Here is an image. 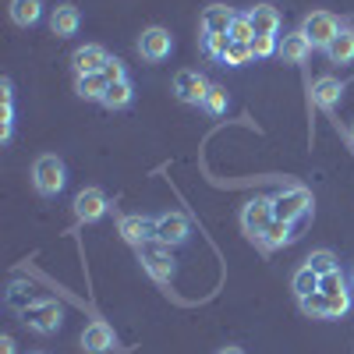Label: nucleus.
<instances>
[{"mask_svg":"<svg viewBox=\"0 0 354 354\" xmlns=\"http://www.w3.org/2000/svg\"><path fill=\"white\" fill-rule=\"evenodd\" d=\"M298 234H294V223H287V220H273L270 227H266V234L259 238V245L266 248V252H277V248H283V245H290Z\"/></svg>","mask_w":354,"mask_h":354,"instance_id":"20","label":"nucleus"},{"mask_svg":"<svg viewBox=\"0 0 354 354\" xmlns=\"http://www.w3.org/2000/svg\"><path fill=\"white\" fill-rule=\"evenodd\" d=\"M78 25H82V11H78L75 4H57V8L50 11V32H53L57 39L75 36Z\"/></svg>","mask_w":354,"mask_h":354,"instance_id":"13","label":"nucleus"},{"mask_svg":"<svg viewBox=\"0 0 354 354\" xmlns=\"http://www.w3.org/2000/svg\"><path fill=\"white\" fill-rule=\"evenodd\" d=\"M277 220V209H273V198H266V195H255V198H248L245 202V209H241V227H245V234L248 238H262L266 234V227H270Z\"/></svg>","mask_w":354,"mask_h":354,"instance_id":"7","label":"nucleus"},{"mask_svg":"<svg viewBox=\"0 0 354 354\" xmlns=\"http://www.w3.org/2000/svg\"><path fill=\"white\" fill-rule=\"evenodd\" d=\"M273 209H277V220H287V223H301L312 216V192L308 188H280L273 195Z\"/></svg>","mask_w":354,"mask_h":354,"instance_id":"3","label":"nucleus"},{"mask_svg":"<svg viewBox=\"0 0 354 354\" xmlns=\"http://www.w3.org/2000/svg\"><path fill=\"white\" fill-rule=\"evenodd\" d=\"M312 43H308V36L301 32H287L283 39H280V61H287V64H305L308 57H312Z\"/></svg>","mask_w":354,"mask_h":354,"instance_id":"16","label":"nucleus"},{"mask_svg":"<svg viewBox=\"0 0 354 354\" xmlns=\"http://www.w3.org/2000/svg\"><path fill=\"white\" fill-rule=\"evenodd\" d=\"M344 287H347V280H344L340 270H333V273H326V277H319V290H322V294H337V290H344Z\"/></svg>","mask_w":354,"mask_h":354,"instance_id":"33","label":"nucleus"},{"mask_svg":"<svg viewBox=\"0 0 354 354\" xmlns=\"http://www.w3.org/2000/svg\"><path fill=\"white\" fill-rule=\"evenodd\" d=\"M227 88L223 85H209V93H205V100H202V110L205 113H213V117H220L223 110H227Z\"/></svg>","mask_w":354,"mask_h":354,"instance_id":"29","label":"nucleus"},{"mask_svg":"<svg viewBox=\"0 0 354 354\" xmlns=\"http://www.w3.org/2000/svg\"><path fill=\"white\" fill-rule=\"evenodd\" d=\"M227 39H230V36H202V50L209 53V57H216V61H220V53H223Z\"/></svg>","mask_w":354,"mask_h":354,"instance_id":"35","label":"nucleus"},{"mask_svg":"<svg viewBox=\"0 0 354 354\" xmlns=\"http://www.w3.org/2000/svg\"><path fill=\"white\" fill-rule=\"evenodd\" d=\"M248 21H252V28H255V36H277L280 32V11L273 8V4H255L252 11H248Z\"/></svg>","mask_w":354,"mask_h":354,"instance_id":"17","label":"nucleus"},{"mask_svg":"<svg viewBox=\"0 0 354 354\" xmlns=\"http://www.w3.org/2000/svg\"><path fill=\"white\" fill-rule=\"evenodd\" d=\"M205 93H209V82H205L198 71L185 68V71H177L174 75V96L181 100V103H192V106H202Z\"/></svg>","mask_w":354,"mask_h":354,"instance_id":"10","label":"nucleus"},{"mask_svg":"<svg viewBox=\"0 0 354 354\" xmlns=\"http://www.w3.org/2000/svg\"><path fill=\"white\" fill-rule=\"evenodd\" d=\"M227 36H230L234 43H252V39H255V28H252L248 15H238V18H234V25H230Z\"/></svg>","mask_w":354,"mask_h":354,"instance_id":"31","label":"nucleus"},{"mask_svg":"<svg viewBox=\"0 0 354 354\" xmlns=\"http://www.w3.org/2000/svg\"><path fill=\"white\" fill-rule=\"evenodd\" d=\"M106 61H110V53H106L103 46H96V43L78 46V50L71 53V68H75L78 75H100Z\"/></svg>","mask_w":354,"mask_h":354,"instance_id":"12","label":"nucleus"},{"mask_svg":"<svg viewBox=\"0 0 354 354\" xmlns=\"http://www.w3.org/2000/svg\"><path fill=\"white\" fill-rule=\"evenodd\" d=\"M100 75H103V78H106L110 85H113V82H124V78H128V71H124V61H117V57H110V61L103 64V71H100Z\"/></svg>","mask_w":354,"mask_h":354,"instance_id":"34","label":"nucleus"},{"mask_svg":"<svg viewBox=\"0 0 354 354\" xmlns=\"http://www.w3.org/2000/svg\"><path fill=\"white\" fill-rule=\"evenodd\" d=\"M117 230H121V238L128 241V245H145L153 238V220H145V216H121L117 220Z\"/></svg>","mask_w":354,"mask_h":354,"instance_id":"18","label":"nucleus"},{"mask_svg":"<svg viewBox=\"0 0 354 354\" xmlns=\"http://www.w3.org/2000/svg\"><path fill=\"white\" fill-rule=\"evenodd\" d=\"M312 100H315V106H322V110H337V103L344 100V82H340L337 75H322V78L312 85Z\"/></svg>","mask_w":354,"mask_h":354,"instance_id":"15","label":"nucleus"},{"mask_svg":"<svg viewBox=\"0 0 354 354\" xmlns=\"http://www.w3.org/2000/svg\"><path fill=\"white\" fill-rule=\"evenodd\" d=\"M68 185V167L64 160L57 156V153H43L36 156L32 163V188L43 195V198H53V195H61Z\"/></svg>","mask_w":354,"mask_h":354,"instance_id":"1","label":"nucleus"},{"mask_svg":"<svg viewBox=\"0 0 354 354\" xmlns=\"http://www.w3.org/2000/svg\"><path fill=\"white\" fill-rule=\"evenodd\" d=\"M234 18H238V15H234L227 4H209V8L202 11V21H198L202 25V36H227Z\"/></svg>","mask_w":354,"mask_h":354,"instance_id":"14","label":"nucleus"},{"mask_svg":"<svg viewBox=\"0 0 354 354\" xmlns=\"http://www.w3.org/2000/svg\"><path fill=\"white\" fill-rule=\"evenodd\" d=\"M0 354H15V337H0Z\"/></svg>","mask_w":354,"mask_h":354,"instance_id":"36","label":"nucleus"},{"mask_svg":"<svg viewBox=\"0 0 354 354\" xmlns=\"http://www.w3.org/2000/svg\"><path fill=\"white\" fill-rule=\"evenodd\" d=\"M340 28H344V25H340L337 15H330V11H308L305 21H301V32L308 36V43H312L315 50H326V46L337 39Z\"/></svg>","mask_w":354,"mask_h":354,"instance_id":"6","label":"nucleus"},{"mask_svg":"<svg viewBox=\"0 0 354 354\" xmlns=\"http://www.w3.org/2000/svg\"><path fill=\"white\" fill-rule=\"evenodd\" d=\"M326 57H330V64H351L354 61V28L351 25H344L337 32V39L326 46Z\"/></svg>","mask_w":354,"mask_h":354,"instance_id":"21","label":"nucleus"},{"mask_svg":"<svg viewBox=\"0 0 354 354\" xmlns=\"http://www.w3.org/2000/svg\"><path fill=\"white\" fill-rule=\"evenodd\" d=\"M110 213V198L103 188H82L75 195V220L78 223H96Z\"/></svg>","mask_w":354,"mask_h":354,"instance_id":"9","label":"nucleus"},{"mask_svg":"<svg viewBox=\"0 0 354 354\" xmlns=\"http://www.w3.org/2000/svg\"><path fill=\"white\" fill-rule=\"evenodd\" d=\"M36 354H43V351H36Z\"/></svg>","mask_w":354,"mask_h":354,"instance_id":"40","label":"nucleus"},{"mask_svg":"<svg viewBox=\"0 0 354 354\" xmlns=\"http://www.w3.org/2000/svg\"><path fill=\"white\" fill-rule=\"evenodd\" d=\"M252 61V43H234V39H227V46H223V53H220V64L223 68H241V64H248Z\"/></svg>","mask_w":354,"mask_h":354,"instance_id":"24","label":"nucleus"},{"mask_svg":"<svg viewBox=\"0 0 354 354\" xmlns=\"http://www.w3.org/2000/svg\"><path fill=\"white\" fill-rule=\"evenodd\" d=\"M106 88H110V82L103 75H78V82H75V93L82 100H96V103H103Z\"/></svg>","mask_w":354,"mask_h":354,"instance_id":"22","label":"nucleus"},{"mask_svg":"<svg viewBox=\"0 0 354 354\" xmlns=\"http://www.w3.org/2000/svg\"><path fill=\"white\" fill-rule=\"evenodd\" d=\"M351 294L354 290H337V294H326V319H344L351 312Z\"/></svg>","mask_w":354,"mask_h":354,"instance_id":"27","label":"nucleus"},{"mask_svg":"<svg viewBox=\"0 0 354 354\" xmlns=\"http://www.w3.org/2000/svg\"><path fill=\"white\" fill-rule=\"evenodd\" d=\"M21 319H25V326H28V330H36V333L50 337V333L61 330V322H64V308L57 305L53 298H39V301H32V305H28V308L21 312Z\"/></svg>","mask_w":354,"mask_h":354,"instance_id":"4","label":"nucleus"},{"mask_svg":"<svg viewBox=\"0 0 354 354\" xmlns=\"http://www.w3.org/2000/svg\"><path fill=\"white\" fill-rule=\"evenodd\" d=\"M290 287H294V294H298V298H305V294H315V290H319V273H312L308 266H301V270L294 273Z\"/></svg>","mask_w":354,"mask_h":354,"instance_id":"28","label":"nucleus"},{"mask_svg":"<svg viewBox=\"0 0 354 354\" xmlns=\"http://www.w3.org/2000/svg\"><path fill=\"white\" fill-rule=\"evenodd\" d=\"M298 305H301V312L308 319H326V294H322V290L305 294V298H298Z\"/></svg>","mask_w":354,"mask_h":354,"instance_id":"30","label":"nucleus"},{"mask_svg":"<svg viewBox=\"0 0 354 354\" xmlns=\"http://www.w3.org/2000/svg\"><path fill=\"white\" fill-rule=\"evenodd\" d=\"M216 354H245V351H241V347H234V344H227V347H220Z\"/></svg>","mask_w":354,"mask_h":354,"instance_id":"37","label":"nucleus"},{"mask_svg":"<svg viewBox=\"0 0 354 354\" xmlns=\"http://www.w3.org/2000/svg\"><path fill=\"white\" fill-rule=\"evenodd\" d=\"M351 138H354V128H351Z\"/></svg>","mask_w":354,"mask_h":354,"instance_id":"39","label":"nucleus"},{"mask_svg":"<svg viewBox=\"0 0 354 354\" xmlns=\"http://www.w3.org/2000/svg\"><path fill=\"white\" fill-rule=\"evenodd\" d=\"M138 53H142V61L160 64V61H167V57L174 53V36L167 32V28H160V25H149L138 36Z\"/></svg>","mask_w":354,"mask_h":354,"instance_id":"8","label":"nucleus"},{"mask_svg":"<svg viewBox=\"0 0 354 354\" xmlns=\"http://www.w3.org/2000/svg\"><path fill=\"white\" fill-rule=\"evenodd\" d=\"M4 301H8V308H15V312H25V308L32 305L36 298H32V287H28L25 280H15V283L8 287V294H4Z\"/></svg>","mask_w":354,"mask_h":354,"instance_id":"25","label":"nucleus"},{"mask_svg":"<svg viewBox=\"0 0 354 354\" xmlns=\"http://www.w3.org/2000/svg\"><path fill=\"white\" fill-rule=\"evenodd\" d=\"M8 15H11L15 25L32 28V25H39V18H43V0H11Z\"/></svg>","mask_w":354,"mask_h":354,"instance_id":"19","label":"nucleus"},{"mask_svg":"<svg viewBox=\"0 0 354 354\" xmlns=\"http://www.w3.org/2000/svg\"><path fill=\"white\" fill-rule=\"evenodd\" d=\"M131 100H135V88H131V82L124 78V82H113V85L106 88L103 106H106V110H128Z\"/></svg>","mask_w":354,"mask_h":354,"instance_id":"23","label":"nucleus"},{"mask_svg":"<svg viewBox=\"0 0 354 354\" xmlns=\"http://www.w3.org/2000/svg\"><path fill=\"white\" fill-rule=\"evenodd\" d=\"M273 53H280L277 36H255L252 39V57H255V61H266V57H273Z\"/></svg>","mask_w":354,"mask_h":354,"instance_id":"32","label":"nucleus"},{"mask_svg":"<svg viewBox=\"0 0 354 354\" xmlns=\"http://www.w3.org/2000/svg\"><path fill=\"white\" fill-rule=\"evenodd\" d=\"M305 266H308L312 273H319V277H326V273L340 270V266H337V255H333L330 248H315V252L305 259Z\"/></svg>","mask_w":354,"mask_h":354,"instance_id":"26","label":"nucleus"},{"mask_svg":"<svg viewBox=\"0 0 354 354\" xmlns=\"http://www.w3.org/2000/svg\"><path fill=\"white\" fill-rule=\"evenodd\" d=\"M153 238L167 248H181L192 238V223H188L185 213H160L153 220Z\"/></svg>","mask_w":354,"mask_h":354,"instance_id":"5","label":"nucleus"},{"mask_svg":"<svg viewBox=\"0 0 354 354\" xmlns=\"http://www.w3.org/2000/svg\"><path fill=\"white\" fill-rule=\"evenodd\" d=\"M347 283H351V290H354V270H351V277H347Z\"/></svg>","mask_w":354,"mask_h":354,"instance_id":"38","label":"nucleus"},{"mask_svg":"<svg viewBox=\"0 0 354 354\" xmlns=\"http://www.w3.org/2000/svg\"><path fill=\"white\" fill-rule=\"evenodd\" d=\"M113 344H117V333L103 319L88 322V326L82 330V351L85 354H106V351H113Z\"/></svg>","mask_w":354,"mask_h":354,"instance_id":"11","label":"nucleus"},{"mask_svg":"<svg viewBox=\"0 0 354 354\" xmlns=\"http://www.w3.org/2000/svg\"><path fill=\"white\" fill-rule=\"evenodd\" d=\"M138 262L145 266V273H149L156 283H174V277H177V266H174L170 248L160 245L156 238H149L145 245H138Z\"/></svg>","mask_w":354,"mask_h":354,"instance_id":"2","label":"nucleus"}]
</instances>
